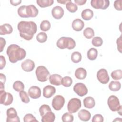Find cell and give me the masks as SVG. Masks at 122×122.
Instances as JSON below:
<instances>
[{"label": "cell", "mask_w": 122, "mask_h": 122, "mask_svg": "<svg viewBox=\"0 0 122 122\" xmlns=\"http://www.w3.org/2000/svg\"><path fill=\"white\" fill-rule=\"evenodd\" d=\"M103 43L102 39L99 37H95L92 40V44L95 47H100Z\"/></svg>", "instance_id": "obj_41"}, {"label": "cell", "mask_w": 122, "mask_h": 122, "mask_svg": "<svg viewBox=\"0 0 122 122\" xmlns=\"http://www.w3.org/2000/svg\"><path fill=\"white\" fill-rule=\"evenodd\" d=\"M112 78L114 80H119L122 78V71L121 69L113 71L111 74Z\"/></svg>", "instance_id": "obj_33"}, {"label": "cell", "mask_w": 122, "mask_h": 122, "mask_svg": "<svg viewBox=\"0 0 122 122\" xmlns=\"http://www.w3.org/2000/svg\"><path fill=\"white\" fill-rule=\"evenodd\" d=\"M23 121L24 122H38V121L31 113H28L26 114L24 116Z\"/></svg>", "instance_id": "obj_40"}, {"label": "cell", "mask_w": 122, "mask_h": 122, "mask_svg": "<svg viewBox=\"0 0 122 122\" xmlns=\"http://www.w3.org/2000/svg\"><path fill=\"white\" fill-rule=\"evenodd\" d=\"M35 74L37 80L41 82H45L47 81L50 74L48 69L44 66H38L36 71Z\"/></svg>", "instance_id": "obj_5"}, {"label": "cell", "mask_w": 122, "mask_h": 122, "mask_svg": "<svg viewBox=\"0 0 122 122\" xmlns=\"http://www.w3.org/2000/svg\"><path fill=\"white\" fill-rule=\"evenodd\" d=\"M51 14L54 19H60L64 15V10L61 6H56L52 9Z\"/></svg>", "instance_id": "obj_16"}, {"label": "cell", "mask_w": 122, "mask_h": 122, "mask_svg": "<svg viewBox=\"0 0 122 122\" xmlns=\"http://www.w3.org/2000/svg\"><path fill=\"white\" fill-rule=\"evenodd\" d=\"M97 78L98 81L102 84H107L110 80L108 72L105 69H101L98 71Z\"/></svg>", "instance_id": "obj_13"}, {"label": "cell", "mask_w": 122, "mask_h": 122, "mask_svg": "<svg viewBox=\"0 0 122 122\" xmlns=\"http://www.w3.org/2000/svg\"><path fill=\"white\" fill-rule=\"evenodd\" d=\"M51 111V110L50 106L47 104H43L39 108V112L40 115L42 117L47 112Z\"/></svg>", "instance_id": "obj_38"}, {"label": "cell", "mask_w": 122, "mask_h": 122, "mask_svg": "<svg viewBox=\"0 0 122 122\" xmlns=\"http://www.w3.org/2000/svg\"><path fill=\"white\" fill-rule=\"evenodd\" d=\"M37 4L41 8H45L51 6L54 1L53 0H37Z\"/></svg>", "instance_id": "obj_28"}, {"label": "cell", "mask_w": 122, "mask_h": 122, "mask_svg": "<svg viewBox=\"0 0 122 122\" xmlns=\"http://www.w3.org/2000/svg\"><path fill=\"white\" fill-rule=\"evenodd\" d=\"M36 39L40 43H44L47 40V35L46 33L44 32H40L37 35Z\"/></svg>", "instance_id": "obj_37"}, {"label": "cell", "mask_w": 122, "mask_h": 122, "mask_svg": "<svg viewBox=\"0 0 122 122\" xmlns=\"http://www.w3.org/2000/svg\"><path fill=\"white\" fill-rule=\"evenodd\" d=\"M114 7L117 10H122V0H116L114 1Z\"/></svg>", "instance_id": "obj_44"}, {"label": "cell", "mask_w": 122, "mask_h": 122, "mask_svg": "<svg viewBox=\"0 0 122 122\" xmlns=\"http://www.w3.org/2000/svg\"><path fill=\"white\" fill-rule=\"evenodd\" d=\"M20 97L21 100V101L25 103H28L30 102V99L29 98L28 95L27 93L26 92H25L24 90L21 91L19 93Z\"/></svg>", "instance_id": "obj_39"}, {"label": "cell", "mask_w": 122, "mask_h": 122, "mask_svg": "<svg viewBox=\"0 0 122 122\" xmlns=\"http://www.w3.org/2000/svg\"><path fill=\"white\" fill-rule=\"evenodd\" d=\"M107 103L109 109L112 112L118 111L122 109L120 101L117 97L114 95H111L108 99Z\"/></svg>", "instance_id": "obj_6"}, {"label": "cell", "mask_w": 122, "mask_h": 122, "mask_svg": "<svg viewBox=\"0 0 122 122\" xmlns=\"http://www.w3.org/2000/svg\"><path fill=\"white\" fill-rule=\"evenodd\" d=\"M74 92L79 96L82 97L86 95L88 92V90L86 86L83 83H77L73 87Z\"/></svg>", "instance_id": "obj_12"}, {"label": "cell", "mask_w": 122, "mask_h": 122, "mask_svg": "<svg viewBox=\"0 0 122 122\" xmlns=\"http://www.w3.org/2000/svg\"><path fill=\"white\" fill-rule=\"evenodd\" d=\"M13 31L12 26L9 23H5L0 26V34L1 35L10 34Z\"/></svg>", "instance_id": "obj_21"}, {"label": "cell", "mask_w": 122, "mask_h": 122, "mask_svg": "<svg viewBox=\"0 0 122 122\" xmlns=\"http://www.w3.org/2000/svg\"><path fill=\"white\" fill-rule=\"evenodd\" d=\"M61 119L63 122H72L74 120V117L71 113L66 112L62 116Z\"/></svg>", "instance_id": "obj_36"}, {"label": "cell", "mask_w": 122, "mask_h": 122, "mask_svg": "<svg viewBox=\"0 0 122 122\" xmlns=\"http://www.w3.org/2000/svg\"><path fill=\"white\" fill-rule=\"evenodd\" d=\"M93 16V12L89 9L84 10L81 12V17L85 20H89Z\"/></svg>", "instance_id": "obj_25"}, {"label": "cell", "mask_w": 122, "mask_h": 122, "mask_svg": "<svg viewBox=\"0 0 122 122\" xmlns=\"http://www.w3.org/2000/svg\"><path fill=\"white\" fill-rule=\"evenodd\" d=\"M6 60L4 57L2 55L0 56V69H3L6 65Z\"/></svg>", "instance_id": "obj_45"}, {"label": "cell", "mask_w": 122, "mask_h": 122, "mask_svg": "<svg viewBox=\"0 0 122 122\" xmlns=\"http://www.w3.org/2000/svg\"><path fill=\"white\" fill-rule=\"evenodd\" d=\"M57 46L61 49H73L76 46L75 41L71 38L62 37L57 41Z\"/></svg>", "instance_id": "obj_4"}, {"label": "cell", "mask_w": 122, "mask_h": 122, "mask_svg": "<svg viewBox=\"0 0 122 122\" xmlns=\"http://www.w3.org/2000/svg\"><path fill=\"white\" fill-rule=\"evenodd\" d=\"M83 33L84 37L88 39H91L94 36V30L90 27H88L85 29L83 30Z\"/></svg>", "instance_id": "obj_29"}, {"label": "cell", "mask_w": 122, "mask_h": 122, "mask_svg": "<svg viewBox=\"0 0 122 122\" xmlns=\"http://www.w3.org/2000/svg\"><path fill=\"white\" fill-rule=\"evenodd\" d=\"M13 88L16 92H19L21 91L24 90V85L22 82L20 81H15L13 84Z\"/></svg>", "instance_id": "obj_32"}, {"label": "cell", "mask_w": 122, "mask_h": 122, "mask_svg": "<svg viewBox=\"0 0 122 122\" xmlns=\"http://www.w3.org/2000/svg\"><path fill=\"white\" fill-rule=\"evenodd\" d=\"M18 14L21 18L36 17L39 12L38 9L33 5H23L18 9Z\"/></svg>", "instance_id": "obj_3"}, {"label": "cell", "mask_w": 122, "mask_h": 122, "mask_svg": "<svg viewBox=\"0 0 122 122\" xmlns=\"http://www.w3.org/2000/svg\"><path fill=\"white\" fill-rule=\"evenodd\" d=\"M121 83L118 81H112L109 84V89L112 92L118 91L121 89Z\"/></svg>", "instance_id": "obj_27"}, {"label": "cell", "mask_w": 122, "mask_h": 122, "mask_svg": "<svg viewBox=\"0 0 122 122\" xmlns=\"http://www.w3.org/2000/svg\"><path fill=\"white\" fill-rule=\"evenodd\" d=\"M78 115L80 120L84 122H87L89 121L91 117V114L90 112L88 111L85 109L81 110L79 112Z\"/></svg>", "instance_id": "obj_20"}, {"label": "cell", "mask_w": 122, "mask_h": 122, "mask_svg": "<svg viewBox=\"0 0 122 122\" xmlns=\"http://www.w3.org/2000/svg\"><path fill=\"white\" fill-rule=\"evenodd\" d=\"M116 43L117 45V49L121 53L122 52V35L120 36L119 38H118L116 40Z\"/></svg>", "instance_id": "obj_46"}, {"label": "cell", "mask_w": 122, "mask_h": 122, "mask_svg": "<svg viewBox=\"0 0 122 122\" xmlns=\"http://www.w3.org/2000/svg\"><path fill=\"white\" fill-rule=\"evenodd\" d=\"M71 0H58L57 1V2L58 3H61V4H66L67 2H69Z\"/></svg>", "instance_id": "obj_50"}, {"label": "cell", "mask_w": 122, "mask_h": 122, "mask_svg": "<svg viewBox=\"0 0 122 122\" xmlns=\"http://www.w3.org/2000/svg\"><path fill=\"white\" fill-rule=\"evenodd\" d=\"M62 77L58 74H53L49 76V81L51 84L59 86L61 84Z\"/></svg>", "instance_id": "obj_18"}, {"label": "cell", "mask_w": 122, "mask_h": 122, "mask_svg": "<svg viewBox=\"0 0 122 122\" xmlns=\"http://www.w3.org/2000/svg\"><path fill=\"white\" fill-rule=\"evenodd\" d=\"M0 52H1L3 51V48H4L5 45H6V41L4 39H3L2 37L0 38Z\"/></svg>", "instance_id": "obj_47"}, {"label": "cell", "mask_w": 122, "mask_h": 122, "mask_svg": "<svg viewBox=\"0 0 122 122\" xmlns=\"http://www.w3.org/2000/svg\"><path fill=\"white\" fill-rule=\"evenodd\" d=\"M87 57L91 61H93L96 59L98 56V51L94 48H90L87 52Z\"/></svg>", "instance_id": "obj_26"}, {"label": "cell", "mask_w": 122, "mask_h": 122, "mask_svg": "<svg viewBox=\"0 0 122 122\" xmlns=\"http://www.w3.org/2000/svg\"><path fill=\"white\" fill-rule=\"evenodd\" d=\"M21 2H22V1L20 0H10V2L11 4H12V5H13V6H18V5H19Z\"/></svg>", "instance_id": "obj_49"}, {"label": "cell", "mask_w": 122, "mask_h": 122, "mask_svg": "<svg viewBox=\"0 0 122 122\" xmlns=\"http://www.w3.org/2000/svg\"><path fill=\"white\" fill-rule=\"evenodd\" d=\"M28 95L32 99H38L41 97V90L39 87L32 86L28 90Z\"/></svg>", "instance_id": "obj_15"}, {"label": "cell", "mask_w": 122, "mask_h": 122, "mask_svg": "<svg viewBox=\"0 0 122 122\" xmlns=\"http://www.w3.org/2000/svg\"><path fill=\"white\" fill-rule=\"evenodd\" d=\"M81 103L78 98H72L68 102L67 109L69 112L73 113L76 112L81 107Z\"/></svg>", "instance_id": "obj_7"}, {"label": "cell", "mask_w": 122, "mask_h": 122, "mask_svg": "<svg viewBox=\"0 0 122 122\" xmlns=\"http://www.w3.org/2000/svg\"><path fill=\"white\" fill-rule=\"evenodd\" d=\"M71 25L72 29L75 31H80L83 29L84 26V23L81 20L76 19L72 21Z\"/></svg>", "instance_id": "obj_19"}, {"label": "cell", "mask_w": 122, "mask_h": 122, "mask_svg": "<svg viewBox=\"0 0 122 122\" xmlns=\"http://www.w3.org/2000/svg\"><path fill=\"white\" fill-rule=\"evenodd\" d=\"M6 53L10 61L12 63L24 59L26 55V51L17 44L10 45L7 49Z\"/></svg>", "instance_id": "obj_2"}, {"label": "cell", "mask_w": 122, "mask_h": 122, "mask_svg": "<svg viewBox=\"0 0 122 122\" xmlns=\"http://www.w3.org/2000/svg\"><path fill=\"white\" fill-rule=\"evenodd\" d=\"M51 28V23L47 20H43L40 24V29L42 31H47L50 30Z\"/></svg>", "instance_id": "obj_35"}, {"label": "cell", "mask_w": 122, "mask_h": 122, "mask_svg": "<svg viewBox=\"0 0 122 122\" xmlns=\"http://www.w3.org/2000/svg\"><path fill=\"white\" fill-rule=\"evenodd\" d=\"M6 78L4 74L0 73V90H4V84L6 82Z\"/></svg>", "instance_id": "obj_43"}, {"label": "cell", "mask_w": 122, "mask_h": 122, "mask_svg": "<svg viewBox=\"0 0 122 122\" xmlns=\"http://www.w3.org/2000/svg\"><path fill=\"white\" fill-rule=\"evenodd\" d=\"M103 120V117L101 114H97L93 116L92 121V122H102Z\"/></svg>", "instance_id": "obj_42"}, {"label": "cell", "mask_w": 122, "mask_h": 122, "mask_svg": "<svg viewBox=\"0 0 122 122\" xmlns=\"http://www.w3.org/2000/svg\"><path fill=\"white\" fill-rule=\"evenodd\" d=\"M17 28L20 32V36L27 41L31 40L37 30L36 24L32 21H21L18 23Z\"/></svg>", "instance_id": "obj_1"}, {"label": "cell", "mask_w": 122, "mask_h": 122, "mask_svg": "<svg viewBox=\"0 0 122 122\" xmlns=\"http://www.w3.org/2000/svg\"><path fill=\"white\" fill-rule=\"evenodd\" d=\"M41 117L42 122H53L55 119V115L52 111L47 112Z\"/></svg>", "instance_id": "obj_22"}, {"label": "cell", "mask_w": 122, "mask_h": 122, "mask_svg": "<svg viewBox=\"0 0 122 122\" xmlns=\"http://www.w3.org/2000/svg\"><path fill=\"white\" fill-rule=\"evenodd\" d=\"M82 59L81 54L78 51H74L71 55V60L75 63L80 62Z\"/></svg>", "instance_id": "obj_30"}, {"label": "cell", "mask_w": 122, "mask_h": 122, "mask_svg": "<svg viewBox=\"0 0 122 122\" xmlns=\"http://www.w3.org/2000/svg\"><path fill=\"white\" fill-rule=\"evenodd\" d=\"M75 76L79 80H83L87 76L86 70L83 68H78L75 71Z\"/></svg>", "instance_id": "obj_23"}, {"label": "cell", "mask_w": 122, "mask_h": 122, "mask_svg": "<svg viewBox=\"0 0 122 122\" xmlns=\"http://www.w3.org/2000/svg\"><path fill=\"white\" fill-rule=\"evenodd\" d=\"M75 4H77L78 5L81 6L84 5L87 1L86 0H74Z\"/></svg>", "instance_id": "obj_48"}, {"label": "cell", "mask_w": 122, "mask_h": 122, "mask_svg": "<svg viewBox=\"0 0 122 122\" xmlns=\"http://www.w3.org/2000/svg\"><path fill=\"white\" fill-rule=\"evenodd\" d=\"M91 6L96 9H106L110 5L108 0H92L91 1Z\"/></svg>", "instance_id": "obj_10"}, {"label": "cell", "mask_w": 122, "mask_h": 122, "mask_svg": "<svg viewBox=\"0 0 122 122\" xmlns=\"http://www.w3.org/2000/svg\"><path fill=\"white\" fill-rule=\"evenodd\" d=\"M83 105L85 108L92 109L95 105V102L94 98L91 96H88L83 100Z\"/></svg>", "instance_id": "obj_24"}, {"label": "cell", "mask_w": 122, "mask_h": 122, "mask_svg": "<svg viewBox=\"0 0 122 122\" xmlns=\"http://www.w3.org/2000/svg\"><path fill=\"white\" fill-rule=\"evenodd\" d=\"M0 103L5 106L11 104L13 100L12 95L9 92H6L4 90H0Z\"/></svg>", "instance_id": "obj_8"}, {"label": "cell", "mask_w": 122, "mask_h": 122, "mask_svg": "<svg viewBox=\"0 0 122 122\" xmlns=\"http://www.w3.org/2000/svg\"><path fill=\"white\" fill-rule=\"evenodd\" d=\"M72 83V79L69 76H65L62 78L61 84L65 87H70Z\"/></svg>", "instance_id": "obj_34"}, {"label": "cell", "mask_w": 122, "mask_h": 122, "mask_svg": "<svg viewBox=\"0 0 122 122\" xmlns=\"http://www.w3.org/2000/svg\"><path fill=\"white\" fill-rule=\"evenodd\" d=\"M7 122H20L17 112L14 108H10L7 110Z\"/></svg>", "instance_id": "obj_11"}, {"label": "cell", "mask_w": 122, "mask_h": 122, "mask_svg": "<svg viewBox=\"0 0 122 122\" xmlns=\"http://www.w3.org/2000/svg\"><path fill=\"white\" fill-rule=\"evenodd\" d=\"M22 69L26 72H30L33 70L35 67L34 61L29 59L25 60L21 64Z\"/></svg>", "instance_id": "obj_14"}, {"label": "cell", "mask_w": 122, "mask_h": 122, "mask_svg": "<svg viewBox=\"0 0 122 122\" xmlns=\"http://www.w3.org/2000/svg\"><path fill=\"white\" fill-rule=\"evenodd\" d=\"M65 103L64 98L60 95H56L52 101V106L56 111L60 110L63 106Z\"/></svg>", "instance_id": "obj_9"}, {"label": "cell", "mask_w": 122, "mask_h": 122, "mask_svg": "<svg viewBox=\"0 0 122 122\" xmlns=\"http://www.w3.org/2000/svg\"><path fill=\"white\" fill-rule=\"evenodd\" d=\"M66 7L67 10L71 13H74L78 10L77 5L73 3L71 0H70L66 4Z\"/></svg>", "instance_id": "obj_31"}, {"label": "cell", "mask_w": 122, "mask_h": 122, "mask_svg": "<svg viewBox=\"0 0 122 122\" xmlns=\"http://www.w3.org/2000/svg\"><path fill=\"white\" fill-rule=\"evenodd\" d=\"M55 92V88L51 85H47L43 89V95L46 98L51 97Z\"/></svg>", "instance_id": "obj_17"}]
</instances>
